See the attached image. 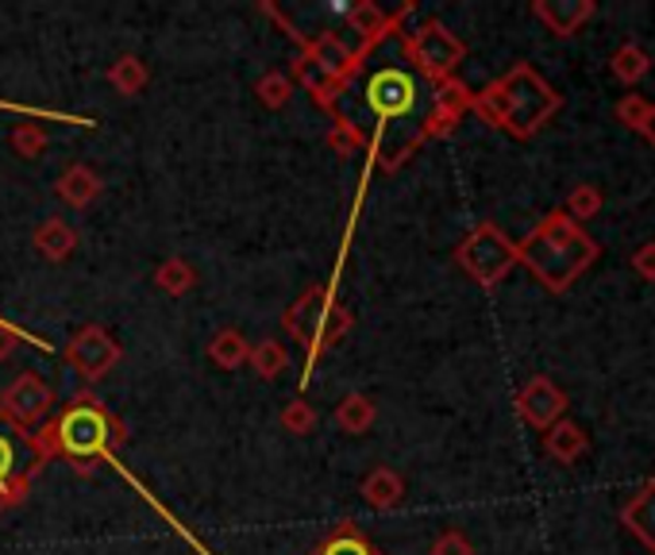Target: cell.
Wrapping results in <instances>:
<instances>
[{
	"instance_id": "6da1fadb",
	"label": "cell",
	"mask_w": 655,
	"mask_h": 555,
	"mask_svg": "<svg viewBox=\"0 0 655 555\" xmlns=\"http://www.w3.org/2000/svg\"><path fill=\"white\" fill-rule=\"evenodd\" d=\"M432 105L436 97L417 62L402 50L385 47L374 58H367L359 74L352 78L344 101H340V113L355 128H374L378 139L397 135L409 147L432 120Z\"/></svg>"
},
{
	"instance_id": "7a4b0ae2",
	"label": "cell",
	"mask_w": 655,
	"mask_h": 555,
	"mask_svg": "<svg viewBox=\"0 0 655 555\" xmlns=\"http://www.w3.org/2000/svg\"><path fill=\"white\" fill-rule=\"evenodd\" d=\"M516 259L533 270V278L551 294H567V290L598 262V244L574 224L563 209L548 213L533 232L516 247Z\"/></svg>"
},
{
	"instance_id": "3957f363",
	"label": "cell",
	"mask_w": 655,
	"mask_h": 555,
	"mask_svg": "<svg viewBox=\"0 0 655 555\" xmlns=\"http://www.w3.org/2000/svg\"><path fill=\"white\" fill-rule=\"evenodd\" d=\"M501 105H505V123L501 128L513 131L516 139H528L559 113V93L536 74L533 66H513V74L498 82Z\"/></svg>"
},
{
	"instance_id": "277c9868",
	"label": "cell",
	"mask_w": 655,
	"mask_h": 555,
	"mask_svg": "<svg viewBox=\"0 0 655 555\" xmlns=\"http://www.w3.org/2000/svg\"><path fill=\"white\" fill-rule=\"evenodd\" d=\"M458 262H463V267H467V274L478 278L483 286H493V282H501V278L513 270L516 247L509 244V239L501 236L493 224H483V228H478L467 244L458 247Z\"/></svg>"
},
{
	"instance_id": "5b68a950",
	"label": "cell",
	"mask_w": 655,
	"mask_h": 555,
	"mask_svg": "<svg viewBox=\"0 0 655 555\" xmlns=\"http://www.w3.org/2000/svg\"><path fill=\"white\" fill-rule=\"evenodd\" d=\"M58 436H62V448L78 459H90L97 451H105L108 436H112V425H108V416L100 413L97 405H74L70 413L62 416V425H58Z\"/></svg>"
},
{
	"instance_id": "8992f818",
	"label": "cell",
	"mask_w": 655,
	"mask_h": 555,
	"mask_svg": "<svg viewBox=\"0 0 655 555\" xmlns=\"http://www.w3.org/2000/svg\"><path fill=\"white\" fill-rule=\"evenodd\" d=\"M516 409H521V416L528 421L533 428H540V433H548L556 421H563L567 413V393L559 390L551 378L536 375L533 382L524 386L521 398H516Z\"/></svg>"
},
{
	"instance_id": "52a82bcc",
	"label": "cell",
	"mask_w": 655,
	"mask_h": 555,
	"mask_svg": "<svg viewBox=\"0 0 655 555\" xmlns=\"http://www.w3.org/2000/svg\"><path fill=\"white\" fill-rule=\"evenodd\" d=\"M32 463H35L32 444L0 416V498L9 491H16L20 482H24V474L32 471Z\"/></svg>"
},
{
	"instance_id": "ba28073f",
	"label": "cell",
	"mask_w": 655,
	"mask_h": 555,
	"mask_svg": "<svg viewBox=\"0 0 655 555\" xmlns=\"http://www.w3.org/2000/svg\"><path fill=\"white\" fill-rule=\"evenodd\" d=\"M458 58H463V43H458L451 32H443V27H428V32L420 35L417 58H413V62H417L420 74L440 78V74H451V70H455Z\"/></svg>"
},
{
	"instance_id": "9c48e42d",
	"label": "cell",
	"mask_w": 655,
	"mask_h": 555,
	"mask_svg": "<svg viewBox=\"0 0 655 555\" xmlns=\"http://www.w3.org/2000/svg\"><path fill=\"white\" fill-rule=\"evenodd\" d=\"M533 12L544 20V24H548L551 35L567 39V35L582 32V24H590V20H594L598 4H594V0H536Z\"/></svg>"
},
{
	"instance_id": "30bf717a",
	"label": "cell",
	"mask_w": 655,
	"mask_h": 555,
	"mask_svg": "<svg viewBox=\"0 0 655 555\" xmlns=\"http://www.w3.org/2000/svg\"><path fill=\"white\" fill-rule=\"evenodd\" d=\"M621 521H624V529H629L632 536H636L640 544L655 555V479H647L644 486L624 501Z\"/></svg>"
},
{
	"instance_id": "8fae6325",
	"label": "cell",
	"mask_w": 655,
	"mask_h": 555,
	"mask_svg": "<svg viewBox=\"0 0 655 555\" xmlns=\"http://www.w3.org/2000/svg\"><path fill=\"white\" fill-rule=\"evenodd\" d=\"M586 433H582L574 421H556V425L548 428V436H544V451H548L551 459H556L559 467H574L582 456H586Z\"/></svg>"
},
{
	"instance_id": "7c38bea8",
	"label": "cell",
	"mask_w": 655,
	"mask_h": 555,
	"mask_svg": "<svg viewBox=\"0 0 655 555\" xmlns=\"http://www.w3.org/2000/svg\"><path fill=\"white\" fill-rule=\"evenodd\" d=\"M609 70H614V78L621 85H636L640 78H647V70H652V55H647L640 43H621V47L614 50V58H609Z\"/></svg>"
},
{
	"instance_id": "4fadbf2b",
	"label": "cell",
	"mask_w": 655,
	"mask_h": 555,
	"mask_svg": "<svg viewBox=\"0 0 655 555\" xmlns=\"http://www.w3.org/2000/svg\"><path fill=\"white\" fill-rule=\"evenodd\" d=\"M602 204H606V197H602L598 186H574V193L567 197L563 213L571 216L574 224H582V221H594V216L602 213Z\"/></svg>"
},
{
	"instance_id": "5bb4252c",
	"label": "cell",
	"mask_w": 655,
	"mask_h": 555,
	"mask_svg": "<svg viewBox=\"0 0 655 555\" xmlns=\"http://www.w3.org/2000/svg\"><path fill=\"white\" fill-rule=\"evenodd\" d=\"M647 108H652V101H647L644 93H624V97L617 101L614 116L617 123H624L629 131H640V123L647 120Z\"/></svg>"
},
{
	"instance_id": "9a60e30c",
	"label": "cell",
	"mask_w": 655,
	"mask_h": 555,
	"mask_svg": "<svg viewBox=\"0 0 655 555\" xmlns=\"http://www.w3.org/2000/svg\"><path fill=\"white\" fill-rule=\"evenodd\" d=\"M632 270H636L644 282H655V239H647L644 247H636V255H632Z\"/></svg>"
},
{
	"instance_id": "2e32d148",
	"label": "cell",
	"mask_w": 655,
	"mask_h": 555,
	"mask_svg": "<svg viewBox=\"0 0 655 555\" xmlns=\"http://www.w3.org/2000/svg\"><path fill=\"white\" fill-rule=\"evenodd\" d=\"M432 555H471V544L458 536V532H448V536L432 547Z\"/></svg>"
},
{
	"instance_id": "e0dca14e",
	"label": "cell",
	"mask_w": 655,
	"mask_h": 555,
	"mask_svg": "<svg viewBox=\"0 0 655 555\" xmlns=\"http://www.w3.org/2000/svg\"><path fill=\"white\" fill-rule=\"evenodd\" d=\"M320 555H370V547L362 544V540H352V536H347V540H336V544H327Z\"/></svg>"
},
{
	"instance_id": "ac0fdd59",
	"label": "cell",
	"mask_w": 655,
	"mask_h": 555,
	"mask_svg": "<svg viewBox=\"0 0 655 555\" xmlns=\"http://www.w3.org/2000/svg\"><path fill=\"white\" fill-rule=\"evenodd\" d=\"M640 135H644L647 143L655 147V101H652V108H647V120L640 123Z\"/></svg>"
}]
</instances>
